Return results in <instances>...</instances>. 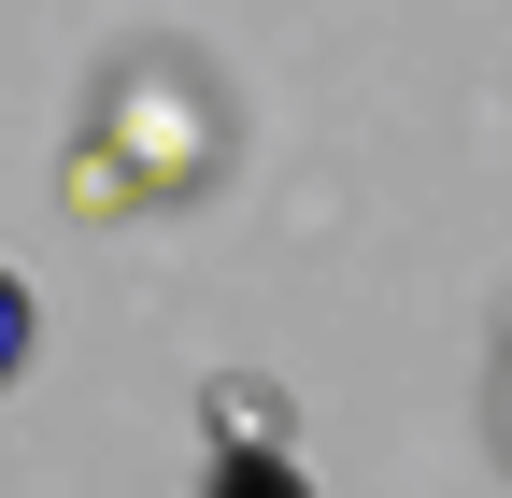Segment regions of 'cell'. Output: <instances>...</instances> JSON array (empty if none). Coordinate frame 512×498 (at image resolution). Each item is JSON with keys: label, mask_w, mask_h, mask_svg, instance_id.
Segmentation results:
<instances>
[{"label": "cell", "mask_w": 512, "mask_h": 498, "mask_svg": "<svg viewBox=\"0 0 512 498\" xmlns=\"http://www.w3.org/2000/svg\"><path fill=\"white\" fill-rule=\"evenodd\" d=\"M214 456H285V399L228 370V385H214Z\"/></svg>", "instance_id": "obj_1"}, {"label": "cell", "mask_w": 512, "mask_h": 498, "mask_svg": "<svg viewBox=\"0 0 512 498\" xmlns=\"http://www.w3.org/2000/svg\"><path fill=\"white\" fill-rule=\"evenodd\" d=\"M214 498H313L299 456H214Z\"/></svg>", "instance_id": "obj_2"}, {"label": "cell", "mask_w": 512, "mask_h": 498, "mask_svg": "<svg viewBox=\"0 0 512 498\" xmlns=\"http://www.w3.org/2000/svg\"><path fill=\"white\" fill-rule=\"evenodd\" d=\"M15 370H29V285L0 271V385H15Z\"/></svg>", "instance_id": "obj_3"}]
</instances>
